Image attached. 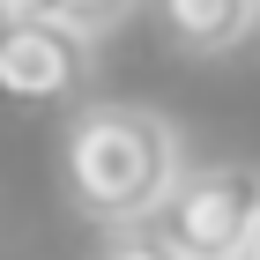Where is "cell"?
<instances>
[{"label":"cell","mask_w":260,"mask_h":260,"mask_svg":"<svg viewBox=\"0 0 260 260\" xmlns=\"http://www.w3.org/2000/svg\"><path fill=\"white\" fill-rule=\"evenodd\" d=\"M156 22L179 52H231L260 22V0H156Z\"/></svg>","instance_id":"277c9868"},{"label":"cell","mask_w":260,"mask_h":260,"mask_svg":"<svg viewBox=\"0 0 260 260\" xmlns=\"http://www.w3.org/2000/svg\"><path fill=\"white\" fill-rule=\"evenodd\" d=\"M0 22H60V0H0Z\"/></svg>","instance_id":"8992f818"},{"label":"cell","mask_w":260,"mask_h":260,"mask_svg":"<svg viewBox=\"0 0 260 260\" xmlns=\"http://www.w3.org/2000/svg\"><path fill=\"white\" fill-rule=\"evenodd\" d=\"M156 238L179 260H245V245L260 238V171L253 164L179 171L156 208Z\"/></svg>","instance_id":"7a4b0ae2"},{"label":"cell","mask_w":260,"mask_h":260,"mask_svg":"<svg viewBox=\"0 0 260 260\" xmlns=\"http://www.w3.org/2000/svg\"><path fill=\"white\" fill-rule=\"evenodd\" d=\"M126 8H134V0H60V22L89 38V30H104V22H119Z\"/></svg>","instance_id":"5b68a950"},{"label":"cell","mask_w":260,"mask_h":260,"mask_svg":"<svg viewBox=\"0 0 260 260\" xmlns=\"http://www.w3.org/2000/svg\"><path fill=\"white\" fill-rule=\"evenodd\" d=\"M82 30L67 22H0V89L22 104H52L82 82Z\"/></svg>","instance_id":"3957f363"},{"label":"cell","mask_w":260,"mask_h":260,"mask_svg":"<svg viewBox=\"0 0 260 260\" xmlns=\"http://www.w3.org/2000/svg\"><path fill=\"white\" fill-rule=\"evenodd\" d=\"M179 179V134L141 104H89L67 126V186L97 223H149Z\"/></svg>","instance_id":"6da1fadb"},{"label":"cell","mask_w":260,"mask_h":260,"mask_svg":"<svg viewBox=\"0 0 260 260\" xmlns=\"http://www.w3.org/2000/svg\"><path fill=\"white\" fill-rule=\"evenodd\" d=\"M253 30H260V22H253Z\"/></svg>","instance_id":"9c48e42d"},{"label":"cell","mask_w":260,"mask_h":260,"mask_svg":"<svg viewBox=\"0 0 260 260\" xmlns=\"http://www.w3.org/2000/svg\"><path fill=\"white\" fill-rule=\"evenodd\" d=\"M112 260H179V253H171L164 238H126V245H119Z\"/></svg>","instance_id":"52a82bcc"},{"label":"cell","mask_w":260,"mask_h":260,"mask_svg":"<svg viewBox=\"0 0 260 260\" xmlns=\"http://www.w3.org/2000/svg\"><path fill=\"white\" fill-rule=\"evenodd\" d=\"M245 260H260V238H253V245H245Z\"/></svg>","instance_id":"ba28073f"}]
</instances>
